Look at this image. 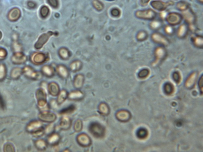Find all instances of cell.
Returning a JSON list of instances; mask_svg holds the SVG:
<instances>
[{
    "instance_id": "obj_7",
    "label": "cell",
    "mask_w": 203,
    "mask_h": 152,
    "mask_svg": "<svg viewBox=\"0 0 203 152\" xmlns=\"http://www.w3.org/2000/svg\"><path fill=\"white\" fill-rule=\"evenodd\" d=\"M38 118L42 121L49 123H53L57 119V116L54 113L46 111L41 112L38 115Z\"/></svg>"
},
{
    "instance_id": "obj_20",
    "label": "cell",
    "mask_w": 203,
    "mask_h": 152,
    "mask_svg": "<svg viewBox=\"0 0 203 152\" xmlns=\"http://www.w3.org/2000/svg\"><path fill=\"white\" fill-rule=\"evenodd\" d=\"M53 34L52 32H49L47 33L44 34L40 37L37 42L35 44V48L40 49L42 48V46L47 42L49 40V37Z\"/></svg>"
},
{
    "instance_id": "obj_16",
    "label": "cell",
    "mask_w": 203,
    "mask_h": 152,
    "mask_svg": "<svg viewBox=\"0 0 203 152\" xmlns=\"http://www.w3.org/2000/svg\"><path fill=\"white\" fill-rule=\"evenodd\" d=\"M47 59L46 54L42 53H35L31 57L32 62L36 65H41L44 63Z\"/></svg>"
},
{
    "instance_id": "obj_17",
    "label": "cell",
    "mask_w": 203,
    "mask_h": 152,
    "mask_svg": "<svg viewBox=\"0 0 203 152\" xmlns=\"http://www.w3.org/2000/svg\"><path fill=\"white\" fill-rule=\"evenodd\" d=\"M189 31V26L186 23H183L178 27L177 35L178 38L183 39L187 36Z\"/></svg>"
},
{
    "instance_id": "obj_8",
    "label": "cell",
    "mask_w": 203,
    "mask_h": 152,
    "mask_svg": "<svg viewBox=\"0 0 203 152\" xmlns=\"http://www.w3.org/2000/svg\"><path fill=\"white\" fill-rule=\"evenodd\" d=\"M76 141L80 146L83 147H88L90 146L92 144L91 137L85 133L79 134L76 137Z\"/></svg>"
},
{
    "instance_id": "obj_50",
    "label": "cell",
    "mask_w": 203,
    "mask_h": 152,
    "mask_svg": "<svg viewBox=\"0 0 203 152\" xmlns=\"http://www.w3.org/2000/svg\"><path fill=\"white\" fill-rule=\"evenodd\" d=\"M6 56V50H4L3 49H0V58H5Z\"/></svg>"
},
{
    "instance_id": "obj_25",
    "label": "cell",
    "mask_w": 203,
    "mask_h": 152,
    "mask_svg": "<svg viewBox=\"0 0 203 152\" xmlns=\"http://www.w3.org/2000/svg\"><path fill=\"white\" fill-rule=\"evenodd\" d=\"M192 42L195 47L200 49L203 48V37L201 35H196L191 38Z\"/></svg>"
},
{
    "instance_id": "obj_4",
    "label": "cell",
    "mask_w": 203,
    "mask_h": 152,
    "mask_svg": "<svg viewBox=\"0 0 203 152\" xmlns=\"http://www.w3.org/2000/svg\"><path fill=\"white\" fill-rule=\"evenodd\" d=\"M151 38L154 42L162 46H168L170 44V40L165 36L157 32L153 33L151 36Z\"/></svg>"
},
{
    "instance_id": "obj_52",
    "label": "cell",
    "mask_w": 203,
    "mask_h": 152,
    "mask_svg": "<svg viewBox=\"0 0 203 152\" xmlns=\"http://www.w3.org/2000/svg\"><path fill=\"white\" fill-rule=\"evenodd\" d=\"M1 32H0V39H1Z\"/></svg>"
},
{
    "instance_id": "obj_39",
    "label": "cell",
    "mask_w": 203,
    "mask_h": 152,
    "mask_svg": "<svg viewBox=\"0 0 203 152\" xmlns=\"http://www.w3.org/2000/svg\"><path fill=\"white\" fill-rule=\"evenodd\" d=\"M21 74L22 70L21 69L19 68H16L12 71L11 74V77L13 78L17 79L20 76Z\"/></svg>"
},
{
    "instance_id": "obj_23",
    "label": "cell",
    "mask_w": 203,
    "mask_h": 152,
    "mask_svg": "<svg viewBox=\"0 0 203 152\" xmlns=\"http://www.w3.org/2000/svg\"><path fill=\"white\" fill-rule=\"evenodd\" d=\"M68 94V92L65 89H63L60 91L57 96L56 102L57 104L58 105H60L63 103L67 99Z\"/></svg>"
},
{
    "instance_id": "obj_5",
    "label": "cell",
    "mask_w": 203,
    "mask_h": 152,
    "mask_svg": "<svg viewBox=\"0 0 203 152\" xmlns=\"http://www.w3.org/2000/svg\"><path fill=\"white\" fill-rule=\"evenodd\" d=\"M165 19L169 25L174 26L180 24L183 18L182 15L179 13L172 12L168 14Z\"/></svg>"
},
{
    "instance_id": "obj_31",
    "label": "cell",
    "mask_w": 203,
    "mask_h": 152,
    "mask_svg": "<svg viewBox=\"0 0 203 152\" xmlns=\"http://www.w3.org/2000/svg\"><path fill=\"white\" fill-rule=\"evenodd\" d=\"M58 53L60 58L64 60H67L70 56V52L66 48H61Z\"/></svg>"
},
{
    "instance_id": "obj_46",
    "label": "cell",
    "mask_w": 203,
    "mask_h": 152,
    "mask_svg": "<svg viewBox=\"0 0 203 152\" xmlns=\"http://www.w3.org/2000/svg\"><path fill=\"white\" fill-rule=\"evenodd\" d=\"M40 13L42 17H43V18H45L49 15V10L48 8L46 7H44V8H42Z\"/></svg>"
},
{
    "instance_id": "obj_34",
    "label": "cell",
    "mask_w": 203,
    "mask_h": 152,
    "mask_svg": "<svg viewBox=\"0 0 203 152\" xmlns=\"http://www.w3.org/2000/svg\"><path fill=\"white\" fill-rule=\"evenodd\" d=\"M164 31L166 34L169 36H172L175 34L176 30L173 26L169 24L165 26L164 28Z\"/></svg>"
},
{
    "instance_id": "obj_9",
    "label": "cell",
    "mask_w": 203,
    "mask_h": 152,
    "mask_svg": "<svg viewBox=\"0 0 203 152\" xmlns=\"http://www.w3.org/2000/svg\"><path fill=\"white\" fill-rule=\"evenodd\" d=\"M183 18H184L186 23L188 25H194L196 21V17L195 14L190 9L185 10L182 15Z\"/></svg>"
},
{
    "instance_id": "obj_44",
    "label": "cell",
    "mask_w": 203,
    "mask_h": 152,
    "mask_svg": "<svg viewBox=\"0 0 203 152\" xmlns=\"http://www.w3.org/2000/svg\"><path fill=\"white\" fill-rule=\"evenodd\" d=\"M4 150L5 152H14L15 149L13 145L8 143L4 146Z\"/></svg>"
},
{
    "instance_id": "obj_48",
    "label": "cell",
    "mask_w": 203,
    "mask_h": 152,
    "mask_svg": "<svg viewBox=\"0 0 203 152\" xmlns=\"http://www.w3.org/2000/svg\"><path fill=\"white\" fill-rule=\"evenodd\" d=\"M0 107L3 109H4V108L6 107V105H5L3 99V97H2L1 94H0Z\"/></svg>"
},
{
    "instance_id": "obj_19",
    "label": "cell",
    "mask_w": 203,
    "mask_h": 152,
    "mask_svg": "<svg viewBox=\"0 0 203 152\" xmlns=\"http://www.w3.org/2000/svg\"><path fill=\"white\" fill-rule=\"evenodd\" d=\"M85 80V76L83 75L82 74H77L74 79V87L76 89H81L83 86Z\"/></svg>"
},
{
    "instance_id": "obj_37",
    "label": "cell",
    "mask_w": 203,
    "mask_h": 152,
    "mask_svg": "<svg viewBox=\"0 0 203 152\" xmlns=\"http://www.w3.org/2000/svg\"><path fill=\"white\" fill-rule=\"evenodd\" d=\"M164 90L166 94H172L174 91V87L172 84L170 83H166L164 86Z\"/></svg>"
},
{
    "instance_id": "obj_12",
    "label": "cell",
    "mask_w": 203,
    "mask_h": 152,
    "mask_svg": "<svg viewBox=\"0 0 203 152\" xmlns=\"http://www.w3.org/2000/svg\"><path fill=\"white\" fill-rule=\"evenodd\" d=\"M116 117L119 121L122 122L129 121L131 119V113L126 110H120L117 112L115 115Z\"/></svg>"
},
{
    "instance_id": "obj_42",
    "label": "cell",
    "mask_w": 203,
    "mask_h": 152,
    "mask_svg": "<svg viewBox=\"0 0 203 152\" xmlns=\"http://www.w3.org/2000/svg\"><path fill=\"white\" fill-rule=\"evenodd\" d=\"M188 5L184 2H180L177 5V8L178 10L181 11H185L188 9Z\"/></svg>"
},
{
    "instance_id": "obj_35",
    "label": "cell",
    "mask_w": 203,
    "mask_h": 152,
    "mask_svg": "<svg viewBox=\"0 0 203 152\" xmlns=\"http://www.w3.org/2000/svg\"><path fill=\"white\" fill-rule=\"evenodd\" d=\"M83 128V123L81 120L78 119L76 121L74 125V129L76 132H81Z\"/></svg>"
},
{
    "instance_id": "obj_26",
    "label": "cell",
    "mask_w": 203,
    "mask_h": 152,
    "mask_svg": "<svg viewBox=\"0 0 203 152\" xmlns=\"http://www.w3.org/2000/svg\"><path fill=\"white\" fill-rule=\"evenodd\" d=\"M163 24L162 20L156 19L153 20L149 24V26L151 29L156 31L160 30L163 27Z\"/></svg>"
},
{
    "instance_id": "obj_24",
    "label": "cell",
    "mask_w": 203,
    "mask_h": 152,
    "mask_svg": "<svg viewBox=\"0 0 203 152\" xmlns=\"http://www.w3.org/2000/svg\"><path fill=\"white\" fill-rule=\"evenodd\" d=\"M42 72L43 74L46 77L51 78L55 75V71L51 66L46 65L42 67Z\"/></svg>"
},
{
    "instance_id": "obj_49",
    "label": "cell",
    "mask_w": 203,
    "mask_h": 152,
    "mask_svg": "<svg viewBox=\"0 0 203 152\" xmlns=\"http://www.w3.org/2000/svg\"><path fill=\"white\" fill-rule=\"evenodd\" d=\"M203 76L201 77L200 78L199 81V87L200 91L202 92V93L203 92Z\"/></svg>"
},
{
    "instance_id": "obj_41",
    "label": "cell",
    "mask_w": 203,
    "mask_h": 152,
    "mask_svg": "<svg viewBox=\"0 0 203 152\" xmlns=\"http://www.w3.org/2000/svg\"><path fill=\"white\" fill-rule=\"evenodd\" d=\"M137 136L140 139L146 138L148 135V132L146 129H139L137 133Z\"/></svg>"
},
{
    "instance_id": "obj_1",
    "label": "cell",
    "mask_w": 203,
    "mask_h": 152,
    "mask_svg": "<svg viewBox=\"0 0 203 152\" xmlns=\"http://www.w3.org/2000/svg\"><path fill=\"white\" fill-rule=\"evenodd\" d=\"M89 131L90 133L96 138H103L105 136V128L98 122L91 123L89 127Z\"/></svg>"
},
{
    "instance_id": "obj_33",
    "label": "cell",
    "mask_w": 203,
    "mask_h": 152,
    "mask_svg": "<svg viewBox=\"0 0 203 152\" xmlns=\"http://www.w3.org/2000/svg\"><path fill=\"white\" fill-rule=\"evenodd\" d=\"M36 96L38 100H47V95L46 91L44 89H38L36 92Z\"/></svg>"
},
{
    "instance_id": "obj_2",
    "label": "cell",
    "mask_w": 203,
    "mask_h": 152,
    "mask_svg": "<svg viewBox=\"0 0 203 152\" xmlns=\"http://www.w3.org/2000/svg\"><path fill=\"white\" fill-rule=\"evenodd\" d=\"M135 16L138 19L143 20H153L156 17V12L151 9L137 11L135 14Z\"/></svg>"
},
{
    "instance_id": "obj_51",
    "label": "cell",
    "mask_w": 203,
    "mask_h": 152,
    "mask_svg": "<svg viewBox=\"0 0 203 152\" xmlns=\"http://www.w3.org/2000/svg\"><path fill=\"white\" fill-rule=\"evenodd\" d=\"M199 1L201 2V3H202L203 0H198Z\"/></svg>"
},
{
    "instance_id": "obj_47",
    "label": "cell",
    "mask_w": 203,
    "mask_h": 152,
    "mask_svg": "<svg viewBox=\"0 0 203 152\" xmlns=\"http://www.w3.org/2000/svg\"><path fill=\"white\" fill-rule=\"evenodd\" d=\"M111 14L114 17H118L120 15V12L119 10H117V9H115V10H113L112 11Z\"/></svg>"
},
{
    "instance_id": "obj_3",
    "label": "cell",
    "mask_w": 203,
    "mask_h": 152,
    "mask_svg": "<svg viewBox=\"0 0 203 152\" xmlns=\"http://www.w3.org/2000/svg\"><path fill=\"white\" fill-rule=\"evenodd\" d=\"M155 61L153 65H156L165 60L168 56V51L163 46H158L154 50Z\"/></svg>"
},
{
    "instance_id": "obj_45",
    "label": "cell",
    "mask_w": 203,
    "mask_h": 152,
    "mask_svg": "<svg viewBox=\"0 0 203 152\" xmlns=\"http://www.w3.org/2000/svg\"><path fill=\"white\" fill-rule=\"evenodd\" d=\"M172 77L174 81L177 83H179L181 81V77L179 72L175 71L173 74Z\"/></svg>"
},
{
    "instance_id": "obj_21",
    "label": "cell",
    "mask_w": 203,
    "mask_h": 152,
    "mask_svg": "<svg viewBox=\"0 0 203 152\" xmlns=\"http://www.w3.org/2000/svg\"><path fill=\"white\" fill-rule=\"evenodd\" d=\"M47 88L49 94L53 96H57L60 91L59 85L55 82L49 83Z\"/></svg>"
},
{
    "instance_id": "obj_13",
    "label": "cell",
    "mask_w": 203,
    "mask_h": 152,
    "mask_svg": "<svg viewBox=\"0 0 203 152\" xmlns=\"http://www.w3.org/2000/svg\"><path fill=\"white\" fill-rule=\"evenodd\" d=\"M72 125V121L67 116L62 117L59 122V127L61 130L66 131L70 129Z\"/></svg>"
},
{
    "instance_id": "obj_22",
    "label": "cell",
    "mask_w": 203,
    "mask_h": 152,
    "mask_svg": "<svg viewBox=\"0 0 203 152\" xmlns=\"http://www.w3.org/2000/svg\"><path fill=\"white\" fill-rule=\"evenodd\" d=\"M98 112L101 115L106 117L110 113V108L107 103L102 102L98 106Z\"/></svg>"
},
{
    "instance_id": "obj_6",
    "label": "cell",
    "mask_w": 203,
    "mask_h": 152,
    "mask_svg": "<svg viewBox=\"0 0 203 152\" xmlns=\"http://www.w3.org/2000/svg\"><path fill=\"white\" fill-rule=\"evenodd\" d=\"M26 130L29 133L34 134L44 131L43 125L42 122L33 121L30 122L26 127Z\"/></svg>"
},
{
    "instance_id": "obj_15",
    "label": "cell",
    "mask_w": 203,
    "mask_h": 152,
    "mask_svg": "<svg viewBox=\"0 0 203 152\" xmlns=\"http://www.w3.org/2000/svg\"><path fill=\"white\" fill-rule=\"evenodd\" d=\"M197 77V72L194 71L192 73L186 81L185 85L186 88L189 89L193 88L195 85Z\"/></svg>"
},
{
    "instance_id": "obj_38",
    "label": "cell",
    "mask_w": 203,
    "mask_h": 152,
    "mask_svg": "<svg viewBox=\"0 0 203 152\" xmlns=\"http://www.w3.org/2000/svg\"><path fill=\"white\" fill-rule=\"evenodd\" d=\"M52 123H50L49 125H47V127H45V129H44V133L49 135L54 132L55 129V126L54 124Z\"/></svg>"
},
{
    "instance_id": "obj_43",
    "label": "cell",
    "mask_w": 203,
    "mask_h": 152,
    "mask_svg": "<svg viewBox=\"0 0 203 152\" xmlns=\"http://www.w3.org/2000/svg\"><path fill=\"white\" fill-rule=\"evenodd\" d=\"M149 74V70L147 69H144L139 71L138 74V76L141 78H145L148 76Z\"/></svg>"
},
{
    "instance_id": "obj_14",
    "label": "cell",
    "mask_w": 203,
    "mask_h": 152,
    "mask_svg": "<svg viewBox=\"0 0 203 152\" xmlns=\"http://www.w3.org/2000/svg\"><path fill=\"white\" fill-rule=\"evenodd\" d=\"M61 139V136L59 133L53 132L49 135L47 142L49 145L55 146L59 143Z\"/></svg>"
},
{
    "instance_id": "obj_10",
    "label": "cell",
    "mask_w": 203,
    "mask_h": 152,
    "mask_svg": "<svg viewBox=\"0 0 203 152\" xmlns=\"http://www.w3.org/2000/svg\"><path fill=\"white\" fill-rule=\"evenodd\" d=\"M22 72L24 75L29 78L37 80L41 78V75L40 73L36 71L32 68L29 66L24 68Z\"/></svg>"
},
{
    "instance_id": "obj_29",
    "label": "cell",
    "mask_w": 203,
    "mask_h": 152,
    "mask_svg": "<svg viewBox=\"0 0 203 152\" xmlns=\"http://www.w3.org/2000/svg\"><path fill=\"white\" fill-rule=\"evenodd\" d=\"M36 148L40 151H44L48 147L47 142L43 139H39L36 141L35 142Z\"/></svg>"
},
{
    "instance_id": "obj_11",
    "label": "cell",
    "mask_w": 203,
    "mask_h": 152,
    "mask_svg": "<svg viewBox=\"0 0 203 152\" xmlns=\"http://www.w3.org/2000/svg\"><path fill=\"white\" fill-rule=\"evenodd\" d=\"M85 97V94L79 89L73 90L68 93L67 99L73 101H79L82 100Z\"/></svg>"
},
{
    "instance_id": "obj_36",
    "label": "cell",
    "mask_w": 203,
    "mask_h": 152,
    "mask_svg": "<svg viewBox=\"0 0 203 152\" xmlns=\"http://www.w3.org/2000/svg\"><path fill=\"white\" fill-rule=\"evenodd\" d=\"M76 110V107L75 105H72L68 107L63 110L60 112V113L61 115H68V114H70L72 113L73 112H74Z\"/></svg>"
},
{
    "instance_id": "obj_32",
    "label": "cell",
    "mask_w": 203,
    "mask_h": 152,
    "mask_svg": "<svg viewBox=\"0 0 203 152\" xmlns=\"http://www.w3.org/2000/svg\"><path fill=\"white\" fill-rule=\"evenodd\" d=\"M148 37V33L146 31H140L137 33L136 35V39L138 42H144L147 39Z\"/></svg>"
},
{
    "instance_id": "obj_28",
    "label": "cell",
    "mask_w": 203,
    "mask_h": 152,
    "mask_svg": "<svg viewBox=\"0 0 203 152\" xmlns=\"http://www.w3.org/2000/svg\"><path fill=\"white\" fill-rule=\"evenodd\" d=\"M152 6L153 8L156 10H159L160 11H164L165 10L166 8L169 6V4L166 3H163L162 2L158 1H153L152 3Z\"/></svg>"
},
{
    "instance_id": "obj_27",
    "label": "cell",
    "mask_w": 203,
    "mask_h": 152,
    "mask_svg": "<svg viewBox=\"0 0 203 152\" xmlns=\"http://www.w3.org/2000/svg\"><path fill=\"white\" fill-rule=\"evenodd\" d=\"M83 66L82 62L80 60H74L72 62L70 65V69L72 71L74 72H77L81 69Z\"/></svg>"
},
{
    "instance_id": "obj_30",
    "label": "cell",
    "mask_w": 203,
    "mask_h": 152,
    "mask_svg": "<svg viewBox=\"0 0 203 152\" xmlns=\"http://www.w3.org/2000/svg\"><path fill=\"white\" fill-rule=\"evenodd\" d=\"M26 58L24 55L21 53H18L14 55L12 58V61L14 63L20 64L25 62Z\"/></svg>"
},
{
    "instance_id": "obj_18",
    "label": "cell",
    "mask_w": 203,
    "mask_h": 152,
    "mask_svg": "<svg viewBox=\"0 0 203 152\" xmlns=\"http://www.w3.org/2000/svg\"><path fill=\"white\" fill-rule=\"evenodd\" d=\"M57 74L63 79H66L69 76V71L68 69L63 65H59L56 69Z\"/></svg>"
},
{
    "instance_id": "obj_40",
    "label": "cell",
    "mask_w": 203,
    "mask_h": 152,
    "mask_svg": "<svg viewBox=\"0 0 203 152\" xmlns=\"http://www.w3.org/2000/svg\"><path fill=\"white\" fill-rule=\"evenodd\" d=\"M6 69L3 64L0 65V81H3L6 78Z\"/></svg>"
}]
</instances>
